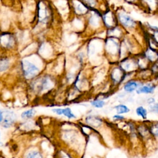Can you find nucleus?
Instances as JSON below:
<instances>
[{
	"label": "nucleus",
	"mask_w": 158,
	"mask_h": 158,
	"mask_svg": "<svg viewBox=\"0 0 158 158\" xmlns=\"http://www.w3.org/2000/svg\"><path fill=\"white\" fill-rule=\"evenodd\" d=\"M121 39L106 36L104 39V57L110 64L117 63L119 60Z\"/></svg>",
	"instance_id": "nucleus-1"
},
{
	"label": "nucleus",
	"mask_w": 158,
	"mask_h": 158,
	"mask_svg": "<svg viewBox=\"0 0 158 158\" xmlns=\"http://www.w3.org/2000/svg\"><path fill=\"white\" fill-rule=\"evenodd\" d=\"M118 24L126 33L133 34L138 30L139 25L138 22L124 8L119 7L115 10Z\"/></svg>",
	"instance_id": "nucleus-2"
},
{
	"label": "nucleus",
	"mask_w": 158,
	"mask_h": 158,
	"mask_svg": "<svg viewBox=\"0 0 158 158\" xmlns=\"http://www.w3.org/2000/svg\"><path fill=\"white\" fill-rule=\"evenodd\" d=\"M88 62H94L102 56L104 53V39L98 36L91 37L87 41L85 45Z\"/></svg>",
	"instance_id": "nucleus-3"
},
{
	"label": "nucleus",
	"mask_w": 158,
	"mask_h": 158,
	"mask_svg": "<svg viewBox=\"0 0 158 158\" xmlns=\"http://www.w3.org/2000/svg\"><path fill=\"white\" fill-rule=\"evenodd\" d=\"M85 29L84 31H87L88 34L94 35L105 30L104 28L102 19L101 11L98 9H90L89 13L85 17Z\"/></svg>",
	"instance_id": "nucleus-4"
},
{
	"label": "nucleus",
	"mask_w": 158,
	"mask_h": 158,
	"mask_svg": "<svg viewBox=\"0 0 158 158\" xmlns=\"http://www.w3.org/2000/svg\"><path fill=\"white\" fill-rule=\"evenodd\" d=\"M126 74L127 73L120 67L117 63L110 64L107 72V78L111 88L115 89L122 85L126 80Z\"/></svg>",
	"instance_id": "nucleus-5"
},
{
	"label": "nucleus",
	"mask_w": 158,
	"mask_h": 158,
	"mask_svg": "<svg viewBox=\"0 0 158 158\" xmlns=\"http://www.w3.org/2000/svg\"><path fill=\"white\" fill-rule=\"evenodd\" d=\"M117 64L125 73H136L138 70L136 55H130L122 58L118 61Z\"/></svg>",
	"instance_id": "nucleus-6"
},
{
	"label": "nucleus",
	"mask_w": 158,
	"mask_h": 158,
	"mask_svg": "<svg viewBox=\"0 0 158 158\" xmlns=\"http://www.w3.org/2000/svg\"><path fill=\"white\" fill-rule=\"evenodd\" d=\"M101 19L105 30L118 25L115 10L109 7L106 10L101 12Z\"/></svg>",
	"instance_id": "nucleus-7"
},
{
	"label": "nucleus",
	"mask_w": 158,
	"mask_h": 158,
	"mask_svg": "<svg viewBox=\"0 0 158 158\" xmlns=\"http://www.w3.org/2000/svg\"><path fill=\"white\" fill-rule=\"evenodd\" d=\"M70 6L71 10L75 17L85 18L90 10V9L80 0H71Z\"/></svg>",
	"instance_id": "nucleus-8"
},
{
	"label": "nucleus",
	"mask_w": 158,
	"mask_h": 158,
	"mask_svg": "<svg viewBox=\"0 0 158 158\" xmlns=\"http://www.w3.org/2000/svg\"><path fill=\"white\" fill-rule=\"evenodd\" d=\"M137 6L148 14H156L158 12V0H138Z\"/></svg>",
	"instance_id": "nucleus-9"
},
{
	"label": "nucleus",
	"mask_w": 158,
	"mask_h": 158,
	"mask_svg": "<svg viewBox=\"0 0 158 158\" xmlns=\"http://www.w3.org/2000/svg\"><path fill=\"white\" fill-rule=\"evenodd\" d=\"M83 123L88 127L96 130L103 126L104 124V120L99 115L89 114L85 117L83 119Z\"/></svg>",
	"instance_id": "nucleus-10"
},
{
	"label": "nucleus",
	"mask_w": 158,
	"mask_h": 158,
	"mask_svg": "<svg viewBox=\"0 0 158 158\" xmlns=\"http://www.w3.org/2000/svg\"><path fill=\"white\" fill-rule=\"evenodd\" d=\"M136 130L137 135L141 141H146L150 139H153L145 120L136 123Z\"/></svg>",
	"instance_id": "nucleus-11"
},
{
	"label": "nucleus",
	"mask_w": 158,
	"mask_h": 158,
	"mask_svg": "<svg viewBox=\"0 0 158 158\" xmlns=\"http://www.w3.org/2000/svg\"><path fill=\"white\" fill-rule=\"evenodd\" d=\"M143 82V81L136 78V77L131 78L122 84V89L126 94H131L136 91Z\"/></svg>",
	"instance_id": "nucleus-12"
},
{
	"label": "nucleus",
	"mask_w": 158,
	"mask_h": 158,
	"mask_svg": "<svg viewBox=\"0 0 158 158\" xmlns=\"http://www.w3.org/2000/svg\"><path fill=\"white\" fill-rule=\"evenodd\" d=\"M157 88V85L152 80L143 81V83L136 90L137 94H152L154 93Z\"/></svg>",
	"instance_id": "nucleus-13"
},
{
	"label": "nucleus",
	"mask_w": 158,
	"mask_h": 158,
	"mask_svg": "<svg viewBox=\"0 0 158 158\" xmlns=\"http://www.w3.org/2000/svg\"><path fill=\"white\" fill-rule=\"evenodd\" d=\"M24 75L27 78H31L36 76L39 71V69L33 63L24 60L22 63Z\"/></svg>",
	"instance_id": "nucleus-14"
},
{
	"label": "nucleus",
	"mask_w": 158,
	"mask_h": 158,
	"mask_svg": "<svg viewBox=\"0 0 158 158\" xmlns=\"http://www.w3.org/2000/svg\"><path fill=\"white\" fill-rule=\"evenodd\" d=\"M141 53L150 63V64L156 63L158 60V50L156 49L148 46H145Z\"/></svg>",
	"instance_id": "nucleus-15"
},
{
	"label": "nucleus",
	"mask_w": 158,
	"mask_h": 158,
	"mask_svg": "<svg viewBox=\"0 0 158 158\" xmlns=\"http://www.w3.org/2000/svg\"><path fill=\"white\" fill-rule=\"evenodd\" d=\"M125 33V31L118 24L112 28L106 30V36H112L122 39Z\"/></svg>",
	"instance_id": "nucleus-16"
},
{
	"label": "nucleus",
	"mask_w": 158,
	"mask_h": 158,
	"mask_svg": "<svg viewBox=\"0 0 158 158\" xmlns=\"http://www.w3.org/2000/svg\"><path fill=\"white\" fill-rule=\"evenodd\" d=\"M51 82L48 77H43L35 81L33 88L37 91H43L49 88Z\"/></svg>",
	"instance_id": "nucleus-17"
},
{
	"label": "nucleus",
	"mask_w": 158,
	"mask_h": 158,
	"mask_svg": "<svg viewBox=\"0 0 158 158\" xmlns=\"http://www.w3.org/2000/svg\"><path fill=\"white\" fill-rule=\"evenodd\" d=\"M145 121L148 126L152 138L154 141H158V121H150L148 120Z\"/></svg>",
	"instance_id": "nucleus-18"
},
{
	"label": "nucleus",
	"mask_w": 158,
	"mask_h": 158,
	"mask_svg": "<svg viewBox=\"0 0 158 158\" xmlns=\"http://www.w3.org/2000/svg\"><path fill=\"white\" fill-rule=\"evenodd\" d=\"M15 114L12 111L6 112L4 118L2 120V126L5 128H9L12 126L15 122Z\"/></svg>",
	"instance_id": "nucleus-19"
},
{
	"label": "nucleus",
	"mask_w": 158,
	"mask_h": 158,
	"mask_svg": "<svg viewBox=\"0 0 158 158\" xmlns=\"http://www.w3.org/2000/svg\"><path fill=\"white\" fill-rule=\"evenodd\" d=\"M14 37L9 34L2 35L0 37V43L1 44L6 48H11L14 46Z\"/></svg>",
	"instance_id": "nucleus-20"
},
{
	"label": "nucleus",
	"mask_w": 158,
	"mask_h": 158,
	"mask_svg": "<svg viewBox=\"0 0 158 158\" xmlns=\"http://www.w3.org/2000/svg\"><path fill=\"white\" fill-rule=\"evenodd\" d=\"M89 104L91 107L95 109H102L106 104L105 99L99 97H95L89 101Z\"/></svg>",
	"instance_id": "nucleus-21"
},
{
	"label": "nucleus",
	"mask_w": 158,
	"mask_h": 158,
	"mask_svg": "<svg viewBox=\"0 0 158 158\" xmlns=\"http://www.w3.org/2000/svg\"><path fill=\"white\" fill-rule=\"evenodd\" d=\"M148 110L147 108L144 107L142 105L138 106L135 109V114L136 115L140 117L143 120H148Z\"/></svg>",
	"instance_id": "nucleus-22"
},
{
	"label": "nucleus",
	"mask_w": 158,
	"mask_h": 158,
	"mask_svg": "<svg viewBox=\"0 0 158 158\" xmlns=\"http://www.w3.org/2000/svg\"><path fill=\"white\" fill-rule=\"evenodd\" d=\"M114 109L115 110L116 114H127L130 112V109L128 106L123 103H120L114 106Z\"/></svg>",
	"instance_id": "nucleus-23"
},
{
	"label": "nucleus",
	"mask_w": 158,
	"mask_h": 158,
	"mask_svg": "<svg viewBox=\"0 0 158 158\" xmlns=\"http://www.w3.org/2000/svg\"><path fill=\"white\" fill-rule=\"evenodd\" d=\"M89 9H98L99 10L101 4V0H80Z\"/></svg>",
	"instance_id": "nucleus-24"
},
{
	"label": "nucleus",
	"mask_w": 158,
	"mask_h": 158,
	"mask_svg": "<svg viewBox=\"0 0 158 158\" xmlns=\"http://www.w3.org/2000/svg\"><path fill=\"white\" fill-rule=\"evenodd\" d=\"M39 10V17L41 22L45 23L48 21V19L49 17V15L48 14V10L47 7L44 6H42L40 8Z\"/></svg>",
	"instance_id": "nucleus-25"
},
{
	"label": "nucleus",
	"mask_w": 158,
	"mask_h": 158,
	"mask_svg": "<svg viewBox=\"0 0 158 158\" xmlns=\"http://www.w3.org/2000/svg\"><path fill=\"white\" fill-rule=\"evenodd\" d=\"M65 116L66 118H67L69 120H72V119H76L77 116L75 114L72 112V109L69 107H65V108H62V112H61V115Z\"/></svg>",
	"instance_id": "nucleus-26"
},
{
	"label": "nucleus",
	"mask_w": 158,
	"mask_h": 158,
	"mask_svg": "<svg viewBox=\"0 0 158 158\" xmlns=\"http://www.w3.org/2000/svg\"><path fill=\"white\" fill-rule=\"evenodd\" d=\"M9 67V60L7 59H0V72H4L8 69Z\"/></svg>",
	"instance_id": "nucleus-27"
},
{
	"label": "nucleus",
	"mask_w": 158,
	"mask_h": 158,
	"mask_svg": "<svg viewBox=\"0 0 158 158\" xmlns=\"http://www.w3.org/2000/svg\"><path fill=\"white\" fill-rule=\"evenodd\" d=\"M35 110L33 109H31L23 112L21 114V117L22 118H31L35 114Z\"/></svg>",
	"instance_id": "nucleus-28"
},
{
	"label": "nucleus",
	"mask_w": 158,
	"mask_h": 158,
	"mask_svg": "<svg viewBox=\"0 0 158 158\" xmlns=\"http://www.w3.org/2000/svg\"><path fill=\"white\" fill-rule=\"evenodd\" d=\"M147 109L149 112L158 115V102H156L151 105L148 106Z\"/></svg>",
	"instance_id": "nucleus-29"
},
{
	"label": "nucleus",
	"mask_w": 158,
	"mask_h": 158,
	"mask_svg": "<svg viewBox=\"0 0 158 158\" xmlns=\"http://www.w3.org/2000/svg\"><path fill=\"white\" fill-rule=\"evenodd\" d=\"M148 35L150 39L152 41V42L155 44L157 48L158 49V30L155 31L151 33H148Z\"/></svg>",
	"instance_id": "nucleus-30"
},
{
	"label": "nucleus",
	"mask_w": 158,
	"mask_h": 158,
	"mask_svg": "<svg viewBox=\"0 0 158 158\" xmlns=\"http://www.w3.org/2000/svg\"><path fill=\"white\" fill-rule=\"evenodd\" d=\"M112 120L114 122H123L126 120V117L122 114H115L112 116Z\"/></svg>",
	"instance_id": "nucleus-31"
},
{
	"label": "nucleus",
	"mask_w": 158,
	"mask_h": 158,
	"mask_svg": "<svg viewBox=\"0 0 158 158\" xmlns=\"http://www.w3.org/2000/svg\"><path fill=\"white\" fill-rule=\"evenodd\" d=\"M26 158H43V156L38 151H32L28 153Z\"/></svg>",
	"instance_id": "nucleus-32"
},
{
	"label": "nucleus",
	"mask_w": 158,
	"mask_h": 158,
	"mask_svg": "<svg viewBox=\"0 0 158 158\" xmlns=\"http://www.w3.org/2000/svg\"><path fill=\"white\" fill-rule=\"evenodd\" d=\"M156 102V99L152 97V96H149L148 98H147L146 99H145V103L148 105V106H149V105H151L152 104H154V102Z\"/></svg>",
	"instance_id": "nucleus-33"
},
{
	"label": "nucleus",
	"mask_w": 158,
	"mask_h": 158,
	"mask_svg": "<svg viewBox=\"0 0 158 158\" xmlns=\"http://www.w3.org/2000/svg\"><path fill=\"white\" fill-rule=\"evenodd\" d=\"M122 1L125 2L127 4H130V5H138V0H122Z\"/></svg>",
	"instance_id": "nucleus-34"
},
{
	"label": "nucleus",
	"mask_w": 158,
	"mask_h": 158,
	"mask_svg": "<svg viewBox=\"0 0 158 158\" xmlns=\"http://www.w3.org/2000/svg\"><path fill=\"white\" fill-rule=\"evenodd\" d=\"M3 120V114H2V112L0 110V123Z\"/></svg>",
	"instance_id": "nucleus-35"
},
{
	"label": "nucleus",
	"mask_w": 158,
	"mask_h": 158,
	"mask_svg": "<svg viewBox=\"0 0 158 158\" xmlns=\"http://www.w3.org/2000/svg\"><path fill=\"white\" fill-rule=\"evenodd\" d=\"M62 158H72L69 155H64V156H63V157Z\"/></svg>",
	"instance_id": "nucleus-36"
},
{
	"label": "nucleus",
	"mask_w": 158,
	"mask_h": 158,
	"mask_svg": "<svg viewBox=\"0 0 158 158\" xmlns=\"http://www.w3.org/2000/svg\"><path fill=\"white\" fill-rule=\"evenodd\" d=\"M156 15H157V17H158V12H157V14H156Z\"/></svg>",
	"instance_id": "nucleus-37"
},
{
	"label": "nucleus",
	"mask_w": 158,
	"mask_h": 158,
	"mask_svg": "<svg viewBox=\"0 0 158 158\" xmlns=\"http://www.w3.org/2000/svg\"><path fill=\"white\" fill-rule=\"evenodd\" d=\"M157 64H158V60H157Z\"/></svg>",
	"instance_id": "nucleus-38"
}]
</instances>
